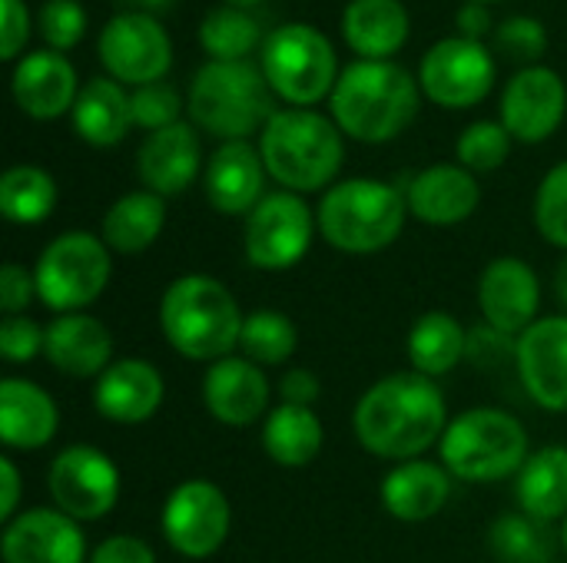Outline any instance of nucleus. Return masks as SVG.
<instances>
[{
  "mask_svg": "<svg viewBox=\"0 0 567 563\" xmlns=\"http://www.w3.org/2000/svg\"><path fill=\"white\" fill-rule=\"evenodd\" d=\"M359 445L385 461H415L449 428L445 395L435 378L399 372L379 378L355 405L352 415Z\"/></svg>",
  "mask_w": 567,
  "mask_h": 563,
  "instance_id": "obj_1",
  "label": "nucleus"
},
{
  "mask_svg": "<svg viewBox=\"0 0 567 563\" xmlns=\"http://www.w3.org/2000/svg\"><path fill=\"white\" fill-rule=\"evenodd\" d=\"M422 103L419 80L392 60L349 63L329 96L339 129L362 143H389L409 129Z\"/></svg>",
  "mask_w": 567,
  "mask_h": 563,
  "instance_id": "obj_2",
  "label": "nucleus"
},
{
  "mask_svg": "<svg viewBox=\"0 0 567 563\" xmlns=\"http://www.w3.org/2000/svg\"><path fill=\"white\" fill-rule=\"evenodd\" d=\"M259 156L266 173L282 189L316 192L326 189L342 169V129L336 119L306 106L276 110L259 133Z\"/></svg>",
  "mask_w": 567,
  "mask_h": 563,
  "instance_id": "obj_3",
  "label": "nucleus"
},
{
  "mask_svg": "<svg viewBox=\"0 0 567 563\" xmlns=\"http://www.w3.org/2000/svg\"><path fill=\"white\" fill-rule=\"evenodd\" d=\"M166 342L193 362H223L243 342L246 315L233 292L209 275L176 279L159 302Z\"/></svg>",
  "mask_w": 567,
  "mask_h": 563,
  "instance_id": "obj_4",
  "label": "nucleus"
},
{
  "mask_svg": "<svg viewBox=\"0 0 567 563\" xmlns=\"http://www.w3.org/2000/svg\"><path fill=\"white\" fill-rule=\"evenodd\" d=\"M405 192L382 179H342L326 189L319 202L322 239L349 256H372L389 249L405 229Z\"/></svg>",
  "mask_w": 567,
  "mask_h": 563,
  "instance_id": "obj_5",
  "label": "nucleus"
},
{
  "mask_svg": "<svg viewBox=\"0 0 567 563\" xmlns=\"http://www.w3.org/2000/svg\"><path fill=\"white\" fill-rule=\"evenodd\" d=\"M272 86L252 60H206L189 83V116L199 129L233 143L269 123Z\"/></svg>",
  "mask_w": 567,
  "mask_h": 563,
  "instance_id": "obj_6",
  "label": "nucleus"
},
{
  "mask_svg": "<svg viewBox=\"0 0 567 563\" xmlns=\"http://www.w3.org/2000/svg\"><path fill=\"white\" fill-rule=\"evenodd\" d=\"M439 448L452 478L492 484L525 468L528 431L515 415L502 408H472L449 421Z\"/></svg>",
  "mask_w": 567,
  "mask_h": 563,
  "instance_id": "obj_7",
  "label": "nucleus"
},
{
  "mask_svg": "<svg viewBox=\"0 0 567 563\" xmlns=\"http://www.w3.org/2000/svg\"><path fill=\"white\" fill-rule=\"evenodd\" d=\"M259 66L276 96L306 110L322 96H332L339 80L336 46L312 23H279L269 30L262 40Z\"/></svg>",
  "mask_w": 567,
  "mask_h": 563,
  "instance_id": "obj_8",
  "label": "nucleus"
},
{
  "mask_svg": "<svg viewBox=\"0 0 567 563\" xmlns=\"http://www.w3.org/2000/svg\"><path fill=\"white\" fill-rule=\"evenodd\" d=\"M110 246L93 232H63L37 259V299L60 315L83 312L110 285Z\"/></svg>",
  "mask_w": 567,
  "mask_h": 563,
  "instance_id": "obj_9",
  "label": "nucleus"
},
{
  "mask_svg": "<svg viewBox=\"0 0 567 563\" xmlns=\"http://www.w3.org/2000/svg\"><path fill=\"white\" fill-rule=\"evenodd\" d=\"M316 236V216L299 192H266L246 216V259L256 269L282 272L306 259Z\"/></svg>",
  "mask_w": 567,
  "mask_h": 563,
  "instance_id": "obj_10",
  "label": "nucleus"
},
{
  "mask_svg": "<svg viewBox=\"0 0 567 563\" xmlns=\"http://www.w3.org/2000/svg\"><path fill=\"white\" fill-rule=\"evenodd\" d=\"M419 86L439 106L449 110L475 106L495 86V56L482 40L442 37L422 53Z\"/></svg>",
  "mask_w": 567,
  "mask_h": 563,
  "instance_id": "obj_11",
  "label": "nucleus"
},
{
  "mask_svg": "<svg viewBox=\"0 0 567 563\" xmlns=\"http://www.w3.org/2000/svg\"><path fill=\"white\" fill-rule=\"evenodd\" d=\"M96 53L113 80L133 86L163 80L173 63V43L166 27L153 13L136 10H120L103 23Z\"/></svg>",
  "mask_w": 567,
  "mask_h": 563,
  "instance_id": "obj_12",
  "label": "nucleus"
},
{
  "mask_svg": "<svg viewBox=\"0 0 567 563\" xmlns=\"http://www.w3.org/2000/svg\"><path fill=\"white\" fill-rule=\"evenodd\" d=\"M159 524H163L166 544L176 554L189 561H206L226 544L233 511H229L226 494L213 481L193 478L169 491Z\"/></svg>",
  "mask_w": 567,
  "mask_h": 563,
  "instance_id": "obj_13",
  "label": "nucleus"
},
{
  "mask_svg": "<svg viewBox=\"0 0 567 563\" xmlns=\"http://www.w3.org/2000/svg\"><path fill=\"white\" fill-rule=\"evenodd\" d=\"M47 491L73 521H100L120 501V471L100 448L70 445L50 461Z\"/></svg>",
  "mask_w": 567,
  "mask_h": 563,
  "instance_id": "obj_14",
  "label": "nucleus"
},
{
  "mask_svg": "<svg viewBox=\"0 0 567 563\" xmlns=\"http://www.w3.org/2000/svg\"><path fill=\"white\" fill-rule=\"evenodd\" d=\"M567 106L565 80L551 66H522L502 93V123L522 143L548 139Z\"/></svg>",
  "mask_w": 567,
  "mask_h": 563,
  "instance_id": "obj_15",
  "label": "nucleus"
},
{
  "mask_svg": "<svg viewBox=\"0 0 567 563\" xmlns=\"http://www.w3.org/2000/svg\"><path fill=\"white\" fill-rule=\"evenodd\" d=\"M3 563H90L80 521L60 508L20 511L3 524Z\"/></svg>",
  "mask_w": 567,
  "mask_h": 563,
  "instance_id": "obj_16",
  "label": "nucleus"
},
{
  "mask_svg": "<svg viewBox=\"0 0 567 563\" xmlns=\"http://www.w3.org/2000/svg\"><path fill=\"white\" fill-rule=\"evenodd\" d=\"M478 309L485 325L518 338L538 322L542 309V285L535 269L525 259L502 256L492 259L478 279Z\"/></svg>",
  "mask_w": 567,
  "mask_h": 563,
  "instance_id": "obj_17",
  "label": "nucleus"
},
{
  "mask_svg": "<svg viewBox=\"0 0 567 563\" xmlns=\"http://www.w3.org/2000/svg\"><path fill=\"white\" fill-rule=\"evenodd\" d=\"M515 365L525 392L545 411H567V315L538 319L518 335Z\"/></svg>",
  "mask_w": 567,
  "mask_h": 563,
  "instance_id": "obj_18",
  "label": "nucleus"
},
{
  "mask_svg": "<svg viewBox=\"0 0 567 563\" xmlns=\"http://www.w3.org/2000/svg\"><path fill=\"white\" fill-rule=\"evenodd\" d=\"M166 385L156 365L143 358L113 362L93 385V408L113 425H143L163 405Z\"/></svg>",
  "mask_w": 567,
  "mask_h": 563,
  "instance_id": "obj_19",
  "label": "nucleus"
},
{
  "mask_svg": "<svg viewBox=\"0 0 567 563\" xmlns=\"http://www.w3.org/2000/svg\"><path fill=\"white\" fill-rule=\"evenodd\" d=\"M203 405L219 425H256L269 408V378L256 362L229 355L209 365L203 378Z\"/></svg>",
  "mask_w": 567,
  "mask_h": 563,
  "instance_id": "obj_20",
  "label": "nucleus"
},
{
  "mask_svg": "<svg viewBox=\"0 0 567 563\" xmlns=\"http://www.w3.org/2000/svg\"><path fill=\"white\" fill-rule=\"evenodd\" d=\"M17 106L33 119H56L76 103V70L60 50H30L13 66L10 80Z\"/></svg>",
  "mask_w": 567,
  "mask_h": 563,
  "instance_id": "obj_21",
  "label": "nucleus"
},
{
  "mask_svg": "<svg viewBox=\"0 0 567 563\" xmlns=\"http://www.w3.org/2000/svg\"><path fill=\"white\" fill-rule=\"evenodd\" d=\"M262 186H266V163L256 146L246 139L223 143L203 173V189L213 209L223 216H249L262 202Z\"/></svg>",
  "mask_w": 567,
  "mask_h": 563,
  "instance_id": "obj_22",
  "label": "nucleus"
},
{
  "mask_svg": "<svg viewBox=\"0 0 567 563\" xmlns=\"http://www.w3.org/2000/svg\"><path fill=\"white\" fill-rule=\"evenodd\" d=\"M405 202L419 222L458 226L478 209L482 189H478L475 173H468L465 166L435 163L412 176V183L405 189Z\"/></svg>",
  "mask_w": 567,
  "mask_h": 563,
  "instance_id": "obj_23",
  "label": "nucleus"
},
{
  "mask_svg": "<svg viewBox=\"0 0 567 563\" xmlns=\"http://www.w3.org/2000/svg\"><path fill=\"white\" fill-rule=\"evenodd\" d=\"M110 329L86 312L56 315L43 332V358L66 378H100L110 368Z\"/></svg>",
  "mask_w": 567,
  "mask_h": 563,
  "instance_id": "obj_24",
  "label": "nucleus"
},
{
  "mask_svg": "<svg viewBox=\"0 0 567 563\" xmlns=\"http://www.w3.org/2000/svg\"><path fill=\"white\" fill-rule=\"evenodd\" d=\"M199 163H203L199 136L189 123H176L150 133L136 153V169L143 186L163 199L189 189L199 176Z\"/></svg>",
  "mask_w": 567,
  "mask_h": 563,
  "instance_id": "obj_25",
  "label": "nucleus"
},
{
  "mask_svg": "<svg viewBox=\"0 0 567 563\" xmlns=\"http://www.w3.org/2000/svg\"><path fill=\"white\" fill-rule=\"evenodd\" d=\"M60 428L56 402L33 382L3 378L0 382V438L7 448L37 451L53 441Z\"/></svg>",
  "mask_w": 567,
  "mask_h": 563,
  "instance_id": "obj_26",
  "label": "nucleus"
},
{
  "mask_svg": "<svg viewBox=\"0 0 567 563\" xmlns=\"http://www.w3.org/2000/svg\"><path fill=\"white\" fill-rule=\"evenodd\" d=\"M452 498V475L445 465L432 461H402L382 481V504L392 518L419 524L435 518Z\"/></svg>",
  "mask_w": 567,
  "mask_h": 563,
  "instance_id": "obj_27",
  "label": "nucleus"
},
{
  "mask_svg": "<svg viewBox=\"0 0 567 563\" xmlns=\"http://www.w3.org/2000/svg\"><path fill=\"white\" fill-rule=\"evenodd\" d=\"M70 119H73V133L86 139L90 146H100V149L116 146L126 139L133 126L130 93L113 76H93L80 86Z\"/></svg>",
  "mask_w": 567,
  "mask_h": 563,
  "instance_id": "obj_28",
  "label": "nucleus"
},
{
  "mask_svg": "<svg viewBox=\"0 0 567 563\" xmlns=\"http://www.w3.org/2000/svg\"><path fill=\"white\" fill-rule=\"evenodd\" d=\"M342 37L362 60H385L409 40V10L402 0H349Z\"/></svg>",
  "mask_w": 567,
  "mask_h": 563,
  "instance_id": "obj_29",
  "label": "nucleus"
},
{
  "mask_svg": "<svg viewBox=\"0 0 567 563\" xmlns=\"http://www.w3.org/2000/svg\"><path fill=\"white\" fill-rule=\"evenodd\" d=\"M163 226H166L163 196H156L150 189H140V192L120 196L106 209V216L100 222V239L120 256H136V252H146L156 242Z\"/></svg>",
  "mask_w": 567,
  "mask_h": 563,
  "instance_id": "obj_30",
  "label": "nucleus"
},
{
  "mask_svg": "<svg viewBox=\"0 0 567 563\" xmlns=\"http://www.w3.org/2000/svg\"><path fill=\"white\" fill-rule=\"evenodd\" d=\"M518 508L535 521H558L567 518V448L548 445L528 455L525 468L518 471Z\"/></svg>",
  "mask_w": 567,
  "mask_h": 563,
  "instance_id": "obj_31",
  "label": "nucleus"
},
{
  "mask_svg": "<svg viewBox=\"0 0 567 563\" xmlns=\"http://www.w3.org/2000/svg\"><path fill=\"white\" fill-rule=\"evenodd\" d=\"M322 445H326V431H322V421L312 408L282 402L266 415L262 448L276 465L306 468L319 458Z\"/></svg>",
  "mask_w": 567,
  "mask_h": 563,
  "instance_id": "obj_32",
  "label": "nucleus"
},
{
  "mask_svg": "<svg viewBox=\"0 0 567 563\" xmlns=\"http://www.w3.org/2000/svg\"><path fill=\"white\" fill-rule=\"evenodd\" d=\"M468 348V332L449 312H425L409 332V358L419 375H449Z\"/></svg>",
  "mask_w": 567,
  "mask_h": 563,
  "instance_id": "obj_33",
  "label": "nucleus"
},
{
  "mask_svg": "<svg viewBox=\"0 0 567 563\" xmlns=\"http://www.w3.org/2000/svg\"><path fill=\"white\" fill-rule=\"evenodd\" d=\"M56 206V183L47 169L20 163L0 176V212L13 226H37Z\"/></svg>",
  "mask_w": 567,
  "mask_h": 563,
  "instance_id": "obj_34",
  "label": "nucleus"
},
{
  "mask_svg": "<svg viewBox=\"0 0 567 563\" xmlns=\"http://www.w3.org/2000/svg\"><path fill=\"white\" fill-rule=\"evenodd\" d=\"M199 43L209 60H249L262 43V27L243 7H213L199 23Z\"/></svg>",
  "mask_w": 567,
  "mask_h": 563,
  "instance_id": "obj_35",
  "label": "nucleus"
},
{
  "mask_svg": "<svg viewBox=\"0 0 567 563\" xmlns=\"http://www.w3.org/2000/svg\"><path fill=\"white\" fill-rule=\"evenodd\" d=\"M296 345H299V332H296V325H292V319L286 312L259 309V312L246 315L239 348L259 368L262 365H286L292 358Z\"/></svg>",
  "mask_w": 567,
  "mask_h": 563,
  "instance_id": "obj_36",
  "label": "nucleus"
},
{
  "mask_svg": "<svg viewBox=\"0 0 567 563\" xmlns=\"http://www.w3.org/2000/svg\"><path fill=\"white\" fill-rule=\"evenodd\" d=\"M492 554L502 563H551L555 538L548 534L545 521L528 514H502L492 524Z\"/></svg>",
  "mask_w": 567,
  "mask_h": 563,
  "instance_id": "obj_37",
  "label": "nucleus"
},
{
  "mask_svg": "<svg viewBox=\"0 0 567 563\" xmlns=\"http://www.w3.org/2000/svg\"><path fill=\"white\" fill-rule=\"evenodd\" d=\"M508 153H512V133L505 129V123L478 119L468 123L458 136V163L468 173H495L498 166H505Z\"/></svg>",
  "mask_w": 567,
  "mask_h": 563,
  "instance_id": "obj_38",
  "label": "nucleus"
},
{
  "mask_svg": "<svg viewBox=\"0 0 567 563\" xmlns=\"http://www.w3.org/2000/svg\"><path fill=\"white\" fill-rule=\"evenodd\" d=\"M535 222L555 249H567V159L545 173L535 196Z\"/></svg>",
  "mask_w": 567,
  "mask_h": 563,
  "instance_id": "obj_39",
  "label": "nucleus"
},
{
  "mask_svg": "<svg viewBox=\"0 0 567 563\" xmlns=\"http://www.w3.org/2000/svg\"><path fill=\"white\" fill-rule=\"evenodd\" d=\"M133 123L156 133V129H166V126H176L179 123V113H183V96L173 83L166 80H156V83H146V86H136L133 96Z\"/></svg>",
  "mask_w": 567,
  "mask_h": 563,
  "instance_id": "obj_40",
  "label": "nucleus"
},
{
  "mask_svg": "<svg viewBox=\"0 0 567 563\" xmlns=\"http://www.w3.org/2000/svg\"><path fill=\"white\" fill-rule=\"evenodd\" d=\"M37 27L50 50H70L86 33V10L80 7V0H43Z\"/></svg>",
  "mask_w": 567,
  "mask_h": 563,
  "instance_id": "obj_41",
  "label": "nucleus"
},
{
  "mask_svg": "<svg viewBox=\"0 0 567 563\" xmlns=\"http://www.w3.org/2000/svg\"><path fill=\"white\" fill-rule=\"evenodd\" d=\"M495 43L505 56L532 66V60H538L548 46V30L538 17L518 13V17H508L505 23L495 27Z\"/></svg>",
  "mask_w": 567,
  "mask_h": 563,
  "instance_id": "obj_42",
  "label": "nucleus"
},
{
  "mask_svg": "<svg viewBox=\"0 0 567 563\" xmlns=\"http://www.w3.org/2000/svg\"><path fill=\"white\" fill-rule=\"evenodd\" d=\"M43 332L47 329H40L27 315H3V322H0V355L10 365L33 362L37 355H43Z\"/></svg>",
  "mask_w": 567,
  "mask_h": 563,
  "instance_id": "obj_43",
  "label": "nucleus"
},
{
  "mask_svg": "<svg viewBox=\"0 0 567 563\" xmlns=\"http://www.w3.org/2000/svg\"><path fill=\"white\" fill-rule=\"evenodd\" d=\"M515 348H518V338L492 329V325H478L468 332V348H465V358H472L475 365L482 368H492V365H502L508 358H515Z\"/></svg>",
  "mask_w": 567,
  "mask_h": 563,
  "instance_id": "obj_44",
  "label": "nucleus"
},
{
  "mask_svg": "<svg viewBox=\"0 0 567 563\" xmlns=\"http://www.w3.org/2000/svg\"><path fill=\"white\" fill-rule=\"evenodd\" d=\"M33 295H37L33 272H27L17 262H7L0 269V309H3V315H23L27 305L33 302Z\"/></svg>",
  "mask_w": 567,
  "mask_h": 563,
  "instance_id": "obj_45",
  "label": "nucleus"
},
{
  "mask_svg": "<svg viewBox=\"0 0 567 563\" xmlns=\"http://www.w3.org/2000/svg\"><path fill=\"white\" fill-rule=\"evenodd\" d=\"M90 563H156V554L146 541L116 534V538H106L103 544H96V551L90 554Z\"/></svg>",
  "mask_w": 567,
  "mask_h": 563,
  "instance_id": "obj_46",
  "label": "nucleus"
},
{
  "mask_svg": "<svg viewBox=\"0 0 567 563\" xmlns=\"http://www.w3.org/2000/svg\"><path fill=\"white\" fill-rule=\"evenodd\" d=\"M30 37V10L23 0H3V37H0V56L13 60Z\"/></svg>",
  "mask_w": 567,
  "mask_h": 563,
  "instance_id": "obj_47",
  "label": "nucleus"
},
{
  "mask_svg": "<svg viewBox=\"0 0 567 563\" xmlns=\"http://www.w3.org/2000/svg\"><path fill=\"white\" fill-rule=\"evenodd\" d=\"M279 392H282V402H286V405L312 408V402L319 398L322 385H319V378H316L309 368H292V372H286V375H282Z\"/></svg>",
  "mask_w": 567,
  "mask_h": 563,
  "instance_id": "obj_48",
  "label": "nucleus"
},
{
  "mask_svg": "<svg viewBox=\"0 0 567 563\" xmlns=\"http://www.w3.org/2000/svg\"><path fill=\"white\" fill-rule=\"evenodd\" d=\"M455 23H458V37L482 40V37L492 30V10H488L485 3H475V0H468V3L458 10Z\"/></svg>",
  "mask_w": 567,
  "mask_h": 563,
  "instance_id": "obj_49",
  "label": "nucleus"
},
{
  "mask_svg": "<svg viewBox=\"0 0 567 563\" xmlns=\"http://www.w3.org/2000/svg\"><path fill=\"white\" fill-rule=\"evenodd\" d=\"M0 484H3V501H0V521H13L17 518V504H20V471L10 458H0Z\"/></svg>",
  "mask_w": 567,
  "mask_h": 563,
  "instance_id": "obj_50",
  "label": "nucleus"
},
{
  "mask_svg": "<svg viewBox=\"0 0 567 563\" xmlns=\"http://www.w3.org/2000/svg\"><path fill=\"white\" fill-rule=\"evenodd\" d=\"M120 3H126V10H136V13H156V10L169 7L173 0H120Z\"/></svg>",
  "mask_w": 567,
  "mask_h": 563,
  "instance_id": "obj_51",
  "label": "nucleus"
},
{
  "mask_svg": "<svg viewBox=\"0 0 567 563\" xmlns=\"http://www.w3.org/2000/svg\"><path fill=\"white\" fill-rule=\"evenodd\" d=\"M555 289H558V295H561V302H565L567 309V259L558 265V275H555Z\"/></svg>",
  "mask_w": 567,
  "mask_h": 563,
  "instance_id": "obj_52",
  "label": "nucleus"
},
{
  "mask_svg": "<svg viewBox=\"0 0 567 563\" xmlns=\"http://www.w3.org/2000/svg\"><path fill=\"white\" fill-rule=\"evenodd\" d=\"M226 3H229V7H243V10H246V7H256V3H262V0H226Z\"/></svg>",
  "mask_w": 567,
  "mask_h": 563,
  "instance_id": "obj_53",
  "label": "nucleus"
},
{
  "mask_svg": "<svg viewBox=\"0 0 567 563\" xmlns=\"http://www.w3.org/2000/svg\"><path fill=\"white\" fill-rule=\"evenodd\" d=\"M561 548H565V554H567V518H565V528H561Z\"/></svg>",
  "mask_w": 567,
  "mask_h": 563,
  "instance_id": "obj_54",
  "label": "nucleus"
},
{
  "mask_svg": "<svg viewBox=\"0 0 567 563\" xmlns=\"http://www.w3.org/2000/svg\"><path fill=\"white\" fill-rule=\"evenodd\" d=\"M475 3H492V0H475Z\"/></svg>",
  "mask_w": 567,
  "mask_h": 563,
  "instance_id": "obj_55",
  "label": "nucleus"
}]
</instances>
